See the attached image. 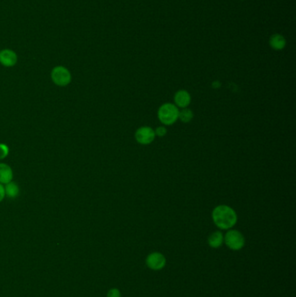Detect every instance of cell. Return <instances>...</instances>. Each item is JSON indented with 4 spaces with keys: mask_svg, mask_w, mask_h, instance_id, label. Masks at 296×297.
<instances>
[{
    "mask_svg": "<svg viewBox=\"0 0 296 297\" xmlns=\"http://www.w3.org/2000/svg\"><path fill=\"white\" fill-rule=\"evenodd\" d=\"M212 219L214 224L220 230L229 231L237 223V214L234 209L222 204L213 210Z\"/></svg>",
    "mask_w": 296,
    "mask_h": 297,
    "instance_id": "6da1fadb",
    "label": "cell"
},
{
    "mask_svg": "<svg viewBox=\"0 0 296 297\" xmlns=\"http://www.w3.org/2000/svg\"><path fill=\"white\" fill-rule=\"evenodd\" d=\"M179 109L171 103H165L160 106L157 116L160 122L164 126H169L175 124L178 120Z\"/></svg>",
    "mask_w": 296,
    "mask_h": 297,
    "instance_id": "7a4b0ae2",
    "label": "cell"
},
{
    "mask_svg": "<svg viewBox=\"0 0 296 297\" xmlns=\"http://www.w3.org/2000/svg\"><path fill=\"white\" fill-rule=\"evenodd\" d=\"M224 243L230 250L238 251L245 246V237L240 231L230 229L224 235Z\"/></svg>",
    "mask_w": 296,
    "mask_h": 297,
    "instance_id": "3957f363",
    "label": "cell"
},
{
    "mask_svg": "<svg viewBox=\"0 0 296 297\" xmlns=\"http://www.w3.org/2000/svg\"><path fill=\"white\" fill-rule=\"evenodd\" d=\"M51 77L55 85L60 87L67 86L71 82V74L70 70H68L66 67L61 65L54 67L52 69Z\"/></svg>",
    "mask_w": 296,
    "mask_h": 297,
    "instance_id": "277c9868",
    "label": "cell"
},
{
    "mask_svg": "<svg viewBox=\"0 0 296 297\" xmlns=\"http://www.w3.org/2000/svg\"><path fill=\"white\" fill-rule=\"evenodd\" d=\"M135 138L142 145H150L156 138L155 130L148 126H142L135 133Z\"/></svg>",
    "mask_w": 296,
    "mask_h": 297,
    "instance_id": "5b68a950",
    "label": "cell"
},
{
    "mask_svg": "<svg viewBox=\"0 0 296 297\" xmlns=\"http://www.w3.org/2000/svg\"><path fill=\"white\" fill-rule=\"evenodd\" d=\"M146 265L152 270H161L166 265V258L160 252H153L146 258Z\"/></svg>",
    "mask_w": 296,
    "mask_h": 297,
    "instance_id": "8992f818",
    "label": "cell"
},
{
    "mask_svg": "<svg viewBox=\"0 0 296 297\" xmlns=\"http://www.w3.org/2000/svg\"><path fill=\"white\" fill-rule=\"evenodd\" d=\"M18 62V55L11 49L0 51V64L4 67H12Z\"/></svg>",
    "mask_w": 296,
    "mask_h": 297,
    "instance_id": "52a82bcc",
    "label": "cell"
},
{
    "mask_svg": "<svg viewBox=\"0 0 296 297\" xmlns=\"http://www.w3.org/2000/svg\"><path fill=\"white\" fill-rule=\"evenodd\" d=\"M174 101H175V106L178 109L187 108L191 103L190 94L189 93L187 90H178L175 92V96H174Z\"/></svg>",
    "mask_w": 296,
    "mask_h": 297,
    "instance_id": "ba28073f",
    "label": "cell"
},
{
    "mask_svg": "<svg viewBox=\"0 0 296 297\" xmlns=\"http://www.w3.org/2000/svg\"><path fill=\"white\" fill-rule=\"evenodd\" d=\"M13 171L12 168L5 164H0V184H7L12 182Z\"/></svg>",
    "mask_w": 296,
    "mask_h": 297,
    "instance_id": "9c48e42d",
    "label": "cell"
},
{
    "mask_svg": "<svg viewBox=\"0 0 296 297\" xmlns=\"http://www.w3.org/2000/svg\"><path fill=\"white\" fill-rule=\"evenodd\" d=\"M224 242V235L222 234L221 231H214L211 233L208 238V243L209 245L213 249H218L222 246Z\"/></svg>",
    "mask_w": 296,
    "mask_h": 297,
    "instance_id": "30bf717a",
    "label": "cell"
},
{
    "mask_svg": "<svg viewBox=\"0 0 296 297\" xmlns=\"http://www.w3.org/2000/svg\"><path fill=\"white\" fill-rule=\"evenodd\" d=\"M269 44L274 50L281 51V50H283L286 46V39L283 36L280 35V34H274L269 39Z\"/></svg>",
    "mask_w": 296,
    "mask_h": 297,
    "instance_id": "8fae6325",
    "label": "cell"
},
{
    "mask_svg": "<svg viewBox=\"0 0 296 297\" xmlns=\"http://www.w3.org/2000/svg\"><path fill=\"white\" fill-rule=\"evenodd\" d=\"M4 192H5V195H7L8 197L16 198L20 194V187L15 183L10 182L9 184H5Z\"/></svg>",
    "mask_w": 296,
    "mask_h": 297,
    "instance_id": "7c38bea8",
    "label": "cell"
},
{
    "mask_svg": "<svg viewBox=\"0 0 296 297\" xmlns=\"http://www.w3.org/2000/svg\"><path fill=\"white\" fill-rule=\"evenodd\" d=\"M194 117V113L189 108H183V109H179V113H178V119L180 121L183 122L184 124H188L193 119Z\"/></svg>",
    "mask_w": 296,
    "mask_h": 297,
    "instance_id": "4fadbf2b",
    "label": "cell"
},
{
    "mask_svg": "<svg viewBox=\"0 0 296 297\" xmlns=\"http://www.w3.org/2000/svg\"><path fill=\"white\" fill-rule=\"evenodd\" d=\"M9 154V147L4 144H0V160L4 159Z\"/></svg>",
    "mask_w": 296,
    "mask_h": 297,
    "instance_id": "5bb4252c",
    "label": "cell"
},
{
    "mask_svg": "<svg viewBox=\"0 0 296 297\" xmlns=\"http://www.w3.org/2000/svg\"><path fill=\"white\" fill-rule=\"evenodd\" d=\"M155 130V134H156V137H163L167 134L168 130L167 128L165 126H159L157 127Z\"/></svg>",
    "mask_w": 296,
    "mask_h": 297,
    "instance_id": "9a60e30c",
    "label": "cell"
},
{
    "mask_svg": "<svg viewBox=\"0 0 296 297\" xmlns=\"http://www.w3.org/2000/svg\"><path fill=\"white\" fill-rule=\"evenodd\" d=\"M107 297H121V293L119 289H112L109 290L107 295Z\"/></svg>",
    "mask_w": 296,
    "mask_h": 297,
    "instance_id": "2e32d148",
    "label": "cell"
},
{
    "mask_svg": "<svg viewBox=\"0 0 296 297\" xmlns=\"http://www.w3.org/2000/svg\"><path fill=\"white\" fill-rule=\"evenodd\" d=\"M5 196V192H4V187L3 184H0V202L3 201V199Z\"/></svg>",
    "mask_w": 296,
    "mask_h": 297,
    "instance_id": "e0dca14e",
    "label": "cell"
}]
</instances>
